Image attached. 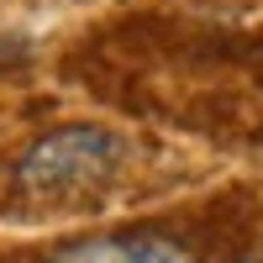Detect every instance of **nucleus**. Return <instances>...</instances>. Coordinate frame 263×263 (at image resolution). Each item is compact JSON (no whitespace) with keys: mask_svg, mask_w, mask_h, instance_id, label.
<instances>
[{"mask_svg":"<svg viewBox=\"0 0 263 263\" xmlns=\"http://www.w3.org/2000/svg\"><path fill=\"white\" fill-rule=\"evenodd\" d=\"M121 168V137L105 126H53L37 142L16 153V184L32 195H74V190H95Z\"/></svg>","mask_w":263,"mask_h":263,"instance_id":"obj_1","label":"nucleus"},{"mask_svg":"<svg viewBox=\"0 0 263 263\" xmlns=\"http://www.w3.org/2000/svg\"><path fill=\"white\" fill-rule=\"evenodd\" d=\"M53 263H184V253L168 237L147 232H116V237H90V242L63 248Z\"/></svg>","mask_w":263,"mask_h":263,"instance_id":"obj_2","label":"nucleus"}]
</instances>
